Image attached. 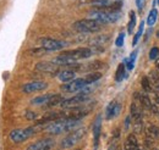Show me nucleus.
Masks as SVG:
<instances>
[{
  "instance_id": "35",
  "label": "nucleus",
  "mask_w": 159,
  "mask_h": 150,
  "mask_svg": "<svg viewBox=\"0 0 159 150\" xmlns=\"http://www.w3.org/2000/svg\"><path fill=\"white\" fill-rule=\"evenodd\" d=\"M131 116H127L126 120H125V130H129L130 128V121H131Z\"/></svg>"
},
{
  "instance_id": "20",
  "label": "nucleus",
  "mask_w": 159,
  "mask_h": 150,
  "mask_svg": "<svg viewBox=\"0 0 159 150\" xmlns=\"http://www.w3.org/2000/svg\"><path fill=\"white\" fill-rule=\"evenodd\" d=\"M53 96V94H45V95H40V96H37V98H34V99H32V104L33 105H45L49 100H50V98Z\"/></svg>"
},
{
  "instance_id": "11",
  "label": "nucleus",
  "mask_w": 159,
  "mask_h": 150,
  "mask_svg": "<svg viewBox=\"0 0 159 150\" xmlns=\"http://www.w3.org/2000/svg\"><path fill=\"white\" fill-rule=\"evenodd\" d=\"M55 145V140L52 138H43L40 140H37L36 143L27 147L26 150H52Z\"/></svg>"
},
{
  "instance_id": "21",
  "label": "nucleus",
  "mask_w": 159,
  "mask_h": 150,
  "mask_svg": "<svg viewBox=\"0 0 159 150\" xmlns=\"http://www.w3.org/2000/svg\"><path fill=\"white\" fill-rule=\"evenodd\" d=\"M61 101H62V96L60 94H53V96L50 98V100L45 105H47V108H53V106L60 105Z\"/></svg>"
},
{
  "instance_id": "7",
  "label": "nucleus",
  "mask_w": 159,
  "mask_h": 150,
  "mask_svg": "<svg viewBox=\"0 0 159 150\" xmlns=\"http://www.w3.org/2000/svg\"><path fill=\"white\" fill-rule=\"evenodd\" d=\"M87 95H88V94L81 90V93L77 94V95H75V96H72V98H70V99L62 100V101L60 103V106H61L62 109H71V108L79 106L80 104H82V103H84V101L87 100Z\"/></svg>"
},
{
  "instance_id": "2",
  "label": "nucleus",
  "mask_w": 159,
  "mask_h": 150,
  "mask_svg": "<svg viewBox=\"0 0 159 150\" xmlns=\"http://www.w3.org/2000/svg\"><path fill=\"white\" fill-rule=\"evenodd\" d=\"M81 123V120H72V118H60L57 121H53L45 126V132L53 135L61 134L65 132L72 131L76 126Z\"/></svg>"
},
{
  "instance_id": "19",
  "label": "nucleus",
  "mask_w": 159,
  "mask_h": 150,
  "mask_svg": "<svg viewBox=\"0 0 159 150\" xmlns=\"http://www.w3.org/2000/svg\"><path fill=\"white\" fill-rule=\"evenodd\" d=\"M130 113H131V117L134 121H139L142 120V109L137 106L136 103H132L130 106Z\"/></svg>"
},
{
  "instance_id": "18",
  "label": "nucleus",
  "mask_w": 159,
  "mask_h": 150,
  "mask_svg": "<svg viewBox=\"0 0 159 150\" xmlns=\"http://www.w3.org/2000/svg\"><path fill=\"white\" fill-rule=\"evenodd\" d=\"M139 104H141V108L146 109V110H149L152 113V106H153V103L152 100L149 99V96L147 94H139Z\"/></svg>"
},
{
  "instance_id": "14",
  "label": "nucleus",
  "mask_w": 159,
  "mask_h": 150,
  "mask_svg": "<svg viewBox=\"0 0 159 150\" xmlns=\"http://www.w3.org/2000/svg\"><path fill=\"white\" fill-rule=\"evenodd\" d=\"M100 130H102V117L100 115L97 116L94 125H93V139H94V150H97L98 144H99V137H100Z\"/></svg>"
},
{
  "instance_id": "3",
  "label": "nucleus",
  "mask_w": 159,
  "mask_h": 150,
  "mask_svg": "<svg viewBox=\"0 0 159 150\" xmlns=\"http://www.w3.org/2000/svg\"><path fill=\"white\" fill-rule=\"evenodd\" d=\"M45 130V125H39L37 123L36 126H32V127H27L25 130L22 128H16L14 131L10 132V139L14 142V143H22L25 140H27L28 138H31L32 135H34L36 133H38L42 130Z\"/></svg>"
},
{
  "instance_id": "17",
  "label": "nucleus",
  "mask_w": 159,
  "mask_h": 150,
  "mask_svg": "<svg viewBox=\"0 0 159 150\" xmlns=\"http://www.w3.org/2000/svg\"><path fill=\"white\" fill-rule=\"evenodd\" d=\"M75 76H76L75 71H72V70H64V71H61V72L58 73V78H59L61 82L69 83V82L74 81Z\"/></svg>"
},
{
  "instance_id": "26",
  "label": "nucleus",
  "mask_w": 159,
  "mask_h": 150,
  "mask_svg": "<svg viewBox=\"0 0 159 150\" xmlns=\"http://www.w3.org/2000/svg\"><path fill=\"white\" fill-rule=\"evenodd\" d=\"M125 64H120L118 66V70H116V73H115V81L116 82H121L124 78H125Z\"/></svg>"
},
{
  "instance_id": "9",
  "label": "nucleus",
  "mask_w": 159,
  "mask_h": 150,
  "mask_svg": "<svg viewBox=\"0 0 159 150\" xmlns=\"http://www.w3.org/2000/svg\"><path fill=\"white\" fill-rule=\"evenodd\" d=\"M40 44L48 51L60 50L66 45L65 42H61V40H58V39H53V38H42L40 39Z\"/></svg>"
},
{
  "instance_id": "23",
  "label": "nucleus",
  "mask_w": 159,
  "mask_h": 150,
  "mask_svg": "<svg viewBox=\"0 0 159 150\" xmlns=\"http://www.w3.org/2000/svg\"><path fill=\"white\" fill-rule=\"evenodd\" d=\"M141 86H142V88H143V90H144L146 93H151V92H152V83H151V81H149V78H148L147 76L142 77V79H141Z\"/></svg>"
},
{
  "instance_id": "32",
  "label": "nucleus",
  "mask_w": 159,
  "mask_h": 150,
  "mask_svg": "<svg viewBox=\"0 0 159 150\" xmlns=\"http://www.w3.org/2000/svg\"><path fill=\"white\" fill-rule=\"evenodd\" d=\"M124 39H125V34L124 33H120L119 36H118V38H116V40H115L116 46H121L124 44Z\"/></svg>"
},
{
  "instance_id": "39",
  "label": "nucleus",
  "mask_w": 159,
  "mask_h": 150,
  "mask_svg": "<svg viewBox=\"0 0 159 150\" xmlns=\"http://www.w3.org/2000/svg\"><path fill=\"white\" fill-rule=\"evenodd\" d=\"M157 36H158V37H159V32H158V33H157Z\"/></svg>"
},
{
  "instance_id": "4",
  "label": "nucleus",
  "mask_w": 159,
  "mask_h": 150,
  "mask_svg": "<svg viewBox=\"0 0 159 150\" xmlns=\"http://www.w3.org/2000/svg\"><path fill=\"white\" fill-rule=\"evenodd\" d=\"M74 29L77 32H82V33H91V32H98L102 28V23L96 21L93 19H87V20H80L76 21L72 24Z\"/></svg>"
},
{
  "instance_id": "30",
  "label": "nucleus",
  "mask_w": 159,
  "mask_h": 150,
  "mask_svg": "<svg viewBox=\"0 0 159 150\" xmlns=\"http://www.w3.org/2000/svg\"><path fill=\"white\" fill-rule=\"evenodd\" d=\"M159 57V48L158 46H153L149 51V59L151 60H157Z\"/></svg>"
},
{
  "instance_id": "33",
  "label": "nucleus",
  "mask_w": 159,
  "mask_h": 150,
  "mask_svg": "<svg viewBox=\"0 0 159 150\" xmlns=\"http://www.w3.org/2000/svg\"><path fill=\"white\" fill-rule=\"evenodd\" d=\"M142 150H154V147H153V143H151V142H146L144 143V145L141 148Z\"/></svg>"
},
{
  "instance_id": "6",
  "label": "nucleus",
  "mask_w": 159,
  "mask_h": 150,
  "mask_svg": "<svg viewBox=\"0 0 159 150\" xmlns=\"http://www.w3.org/2000/svg\"><path fill=\"white\" fill-rule=\"evenodd\" d=\"M84 134H86V128H79V130L74 131L60 142V147L64 148V149H69V148L75 147L80 140L83 138Z\"/></svg>"
},
{
  "instance_id": "28",
  "label": "nucleus",
  "mask_w": 159,
  "mask_h": 150,
  "mask_svg": "<svg viewBox=\"0 0 159 150\" xmlns=\"http://www.w3.org/2000/svg\"><path fill=\"white\" fill-rule=\"evenodd\" d=\"M135 24H136V15L134 11L130 12V22L127 24V32L131 34L134 32V28H135Z\"/></svg>"
},
{
  "instance_id": "25",
  "label": "nucleus",
  "mask_w": 159,
  "mask_h": 150,
  "mask_svg": "<svg viewBox=\"0 0 159 150\" xmlns=\"http://www.w3.org/2000/svg\"><path fill=\"white\" fill-rule=\"evenodd\" d=\"M103 66V62L100 61H92V62H88L86 66H83L84 71H94V70H98V68H102Z\"/></svg>"
},
{
  "instance_id": "38",
  "label": "nucleus",
  "mask_w": 159,
  "mask_h": 150,
  "mask_svg": "<svg viewBox=\"0 0 159 150\" xmlns=\"http://www.w3.org/2000/svg\"><path fill=\"white\" fill-rule=\"evenodd\" d=\"M156 66H157V68L159 70V57L157 59V60H156Z\"/></svg>"
},
{
  "instance_id": "36",
  "label": "nucleus",
  "mask_w": 159,
  "mask_h": 150,
  "mask_svg": "<svg viewBox=\"0 0 159 150\" xmlns=\"http://www.w3.org/2000/svg\"><path fill=\"white\" fill-rule=\"evenodd\" d=\"M136 5H137L139 10H142L143 6H144V0H136Z\"/></svg>"
},
{
  "instance_id": "40",
  "label": "nucleus",
  "mask_w": 159,
  "mask_h": 150,
  "mask_svg": "<svg viewBox=\"0 0 159 150\" xmlns=\"http://www.w3.org/2000/svg\"><path fill=\"white\" fill-rule=\"evenodd\" d=\"M157 2H158V4H159V0H157Z\"/></svg>"
},
{
  "instance_id": "1",
  "label": "nucleus",
  "mask_w": 159,
  "mask_h": 150,
  "mask_svg": "<svg viewBox=\"0 0 159 150\" xmlns=\"http://www.w3.org/2000/svg\"><path fill=\"white\" fill-rule=\"evenodd\" d=\"M94 54L93 49L89 48H80L75 50H69V51H64L61 53L59 56L54 59V62L58 65H64V66H71L75 65L76 61L82 60V59H88Z\"/></svg>"
},
{
  "instance_id": "15",
  "label": "nucleus",
  "mask_w": 159,
  "mask_h": 150,
  "mask_svg": "<svg viewBox=\"0 0 159 150\" xmlns=\"http://www.w3.org/2000/svg\"><path fill=\"white\" fill-rule=\"evenodd\" d=\"M125 150H142L139 144V140L136 138V135L134 133L129 134V137L125 140V145H124Z\"/></svg>"
},
{
  "instance_id": "31",
  "label": "nucleus",
  "mask_w": 159,
  "mask_h": 150,
  "mask_svg": "<svg viewBox=\"0 0 159 150\" xmlns=\"http://www.w3.org/2000/svg\"><path fill=\"white\" fill-rule=\"evenodd\" d=\"M134 130H135L136 133H142L143 132V122H142V120L134 121Z\"/></svg>"
},
{
  "instance_id": "41",
  "label": "nucleus",
  "mask_w": 159,
  "mask_h": 150,
  "mask_svg": "<svg viewBox=\"0 0 159 150\" xmlns=\"http://www.w3.org/2000/svg\"><path fill=\"white\" fill-rule=\"evenodd\" d=\"M158 116H159V113H158Z\"/></svg>"
},
{
  "instance_id": "5",
  "label": "nucleus",
  "mask_w": 159,
  "mask_h": 150,
  "mask_svg": "<svg viewBox=\"0 0 159 150\" xmlns=\"http://www.w3.org/2000/svg\"><path fill=\"white\" fill-rule=\"evenodd\" d=\"M120 16H121L120 11H118V12H108V11H103L99 9H94L93 11L89 12V17L100 22L102 24L116 22L120 19Z\"/></svg>"
},
{
  "instance_id": "10",
  "label": "nucleus",
  "mask_w": 159,
  "mask_h": 150,
  "mask_svg": "<svg viewBox=\"0 0 159 150\" xmlns=\"http://www.w3.org/2000/svg\"><path fill=\"white\" fill-rule=\"evenodd\" d=\"M36 70L54 76L59 73V65L55 64L54 61H40L36 65Z\"/></svg>"
},
{
  "instance_id": "12",
  "label": "nucleus",
  "mask_w": 159,
  "mask_h": 150,
  "mask_svg": "<svg viewBox=\"0 0 159 150\" xmlns=\"http://www.w3.org/2000/svg\"><path fill=\"white\" fill-rule=\"evenodd\" d=\"M48 87V84L45 82H42V81H36V82H31V83H27L22 87V90L23 93H34V92H40V90H44L45 88Z\"/></svg>"
},
{
  "instance_id": "13",
  "label": "nucleus",
  "mask_w": 159,
  "mask_h": 150,
  "mask_svg": "<svg viewBox=\"0 0 159 150\" xmlns=\"http://www.w3.org/2000/svg\"><path fill=\"white\" fill-rule=\"evenodd\" d=\"M120 104L116 100H113L111 103H109V105L107 106V110H105V117L107 120H111L114 117H116L120 113Z\"/></svg>"
},
{
  "instance_id": "37",
  "label": "nucleus",
  "mask_w": 159,
  "mask_h": 150,
  "mask_svg": "<svg viewBox=\"0 0 159 150\" xmlns=\"http://www.w3.org/2000/svg\"><path fill=\"white\" fill-rule=\"evenodd\" d=\"M108 150H119V148H118L116 143H113V144H110V147H109V149Z\"/></svg>"
},
{
  "instance_id": "34",
  "label": "nucleus",
  "mask_w": 159,
  "mask_h": 150,
  "mask_svg": "<svg viewBox=\"0 0 159 150\" xmlns=\"http://www.w3.org/2000/svg\"><path fill=\"white\" fill-rule=\"evenodd\" d=\"M36 117H37V115L34 113H32V111H27L26 113V118L27 120H36Z\"/></svg>"
},
{
  "instance_id": "29",
  "label": "nucleus",
  "mask_w": 159,
  "mask_h": 150,
  "mask_svg": "<svg viewBox=\"0 0 159 150\" xmlns=\"http://www.w3.org/2000/svg\"><path fill=\"white\" fill-rule=\"evenodd\" d=\"M143 28H144V22L142 21V22H141V24H139V31H137V33H136V34H135V37H134L132 45H136V44H137V42L139 40V38H141L142 33H143Z\"/></svg>"
},
{
  "instance_id": "27",
  "label": "nucleus",
  "mask_w": 159,
  "mask_h": 150,
  "mask_svg": "<svg viewBox=\"0 0 159 150\" xmlns=\"http://www.w3.org/2000/svg\"><path fill=\"white\" fill-rule=\"evenodd\" d=\"M157 19H158V11L156 9H152V11L149 12L148 19H147V24L148 26H153L157 22Z\"/></svg>"
},
{
  "instance_id": "16",
  "label": "nucleus",
  "mask_w": 159,
  "mask_h": 150,
  "mask_svg": "<svg viewBox=\"0 0 159 150\" xmlns=\"http://www.w3.org/2000/svg\"><path fill=\"white\" fill-rule=\"evenodd\" d=\"M146 135L149 138V139H152V140H158L159 139V127H157L156 125H148L147 127H146Z\"/></svg>"
},
{
  "instance_id": "22",
  "label": "nucleus",
  "mask_w": 159,
  "mask_h": 150,
  "mask_svg": "<svg viewBox=\"0 0 159 150\" xmlns=\"http://www.w3.org/2000/svg\"><path fill=\"white\" fill-rule=\"evenodd\" d=\"M148 78H149V81H151L152 86H153L156 89L159 90V72H157V71H151Z\"/></svg>"
},
{
  "instance_id": "8",
  "label": "nucleus",
  "mask_w": 159,
  "mask_h": 150,
  "mask_svg": "<svg viewBox=\"0 0 159 150\" xmlns=\"http://www.w3.org/2000/svg\"><path fill=\"white\" fill-rule=\"evenodd\" d=\"M87 86L84 78H77V79H74L69 83H65L61 86V89L62 92H66V93H75V92H79L81 89H83L84 87Z\"/></svg>"
},
{
  "instance_id": "24",
  "label": "nucleus",
  "mask_w": 159,
  "mask_h": 150,
  "mask_svg": "<svg viewBox=\"0 0 159 150\" xmlns=\"http://www.w3.org/2000/svg\"><path fill=\"white\" fill-rule=\"evenodd\" d=\"M100 78H102V73L100 72H92V73H89L88 76L84 77V81H86L87 84H91V83L97 82Z\"/></svg>"
}]
</instances>
